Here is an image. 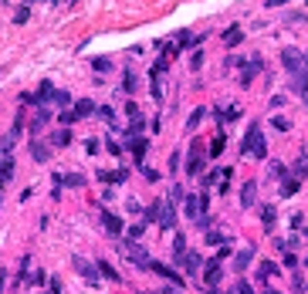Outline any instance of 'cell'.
Here are the masks:
<instances>
[{
    "label": "cell",
    "mask_w": 308,
    "mask_h": 294,
    "mask_svg": "<svg viewBox=\"0 0 308 294\" xmlns=\"http://www.w3.org/2000/svg\"><path fill=\"white\" fill-rule=\"evenodd\" d=\"M207 294H214V291H207Z\"/></svg>",
    "instance_id": "obj_54"
},
{
    "label": "cell",
    "mask_w": 308,
    "mask_h": 294,
    "mask_svg": "<svg viewBox=\"0 0 308 294\" xmlns=\"http://www.w3.org/2000/svg\"><path fill=\"white\" fill-rule=\"evenodd\" d=\"M68 142H72V132H68V129H58V132L51 136V149H65Z\"/></svg>",
    "instance_id": "obj_20"
},
{
    "label": "cell",
    "mask_w": 308,
    "mask_h": 294,
    "mask_svg": "<svg viewBox=\"0 0 308 294\" xmlns=\"http://www.w3.org/2000/svg\"><path fill=\"white\" fill-rule=\"evenodd\" d=\"M72 112H75V119H85V115H95V112H98V105H95L91 98H81Z\"/></svg>",
    "instance_id": "obj_14"
},
{
    "label": "cell",
    "mask_w": 308,
    "mask_h": 294,
    "mask_svg": "<svg viewBox=\"0 0 308 294\" xmlns=\"http://www.w3.org/2000/svg\"><path fill=\"white\" fill-rule=\"evenodd\" d=\"M102 226H105L109 237H122V220L115 213H109V210H102Z\"/></svg>",
    "instance_id": "obj_8"
},
{
    "label": "cell",
    "mask_w": 308,
    "mask_h": 294,
    "mask_svg": "<svg viewBox=\"0 0 308 294\" xmlns=\"http://www.w3.org/2000/svg\"><path fill=\"white\" fill-rule=\"evenodd\" d=\"M173 257L183 264V257H186V240H183V237H176V243H173Z\"/></svg>",
    "instance_id": "obj_29"
},
{
    "label": "cell",
    "mask_w": 308,
    "mask_h": 294,
    "mask_svg": "<svg viewBox=\"0 0 308 294\" xmlns=\"http://www.w3.org/2000/svg\"><path fill=\"white\" fill-rule=\"evenodd\" d=\"M48 122H51V108L44 105V108H37V115L31 119V139H37V132H41Z\"/></svg>",
    "instance_id": "obj_9"
},
{
    "label": "cell",
    "mask_w": 308,
    "mask_h": 294,
    "mask_svg": "<svg viewBox=\"0 0 308 294\" xmlns=\"http://www.w3.org/2000/svg\"><path fill=\"white\" fill-rule=\"evenodd\" d=\"M274 274H278V267H274V264H268V260L257 267V281H268V277H274Z\"/></svg>",
    "instance_id": "obj_27"
},
{
    "label": "cell",
    "mask_w": 308,
    "mask_h": 294,
    "mask_svg": "<svg viewBox=\"0 0 308 294\" xmlns=\"http://www.w3.org/2000/svg\"><path fill=\"white\" fill-rule=\"evenodd\" d=\"M126 115H129V119H143V115H139V105H136V102H126Z\"/></svg>",
    "instance_id": "obj_38"
},
{
    "label": "cell",
    "mask_w": 308,
    "mask_h": 294,
    "mask_svg": "<svg viewBox=\"0 0 308 294\" xmlns=\"http://www.w3.org/2000/svg\"><path fill=\"white\" fill-rule=\"evenodd\" d=\"M61 122H65V125H72V122H75V112H72V108H68V112H61Z\"/></svg>",
    "instance_id": "obj_46"
},
{
    "label": "cell",
    "mask_w": 308,
    "mask_h": 294,
    "mask_svg": "<svg viewBox=\"0 0 308 294\" xmlns=\"http://www.w3.org/2000/svg\"><path fill=\"white\" fill-rule=\"evenodd\" d=\"M65 186H85V176H81V173H68V176H65Z\"/></svg>",
    "instance_id": "obj_34"
},
{
    "label": "cell",
    "mask_w": 308,
    "mask_h": 294,
    "mask_svg": "<svg viewBox=\"0 0 308 294\" xmlns=\"http://www.w3.org/2000/svg\"><path fill=\"white\" fill-rule=\"evenodd\" d=\"M91 65H95V71H109V68H112V61H109V58H95Z\"/></svg>",
    "instance_id": "obj_37"
},
{
    "label": "cell",
    "mask_w": 308,
    "mask_h": 294,
    "mask_svg": "<svg viewBox=\"0 0 308 294\" xmlns=\"http://www.w3.org/2000/svg\"><path fill=\"white\" fill-rule=\"evenodd\" d=\"M203 159H207V156H203V146H200V142H193L190 159H186V173H190V176H197V173L203 169Z\"/></svg>",
    "instance_id": "obj_5"
},
{
    "label": "cell",
    "mask_w": 308,
    "mask_h": 294,
    "mask_svg": "<svg viewBox=\"0 0 308 294\" xmlns=\"http://www.w3.org/2000/svg\"><path fill=\"white\" fill-rule=\"evenodd\" d=\"M305 240H308V230H305Z\"/></svg>",
    "instance_id": "obj_53"
},
{
    "label": "cell",
    "mask_w": 308,
    "mask_h": 294,
    "mask_svg": "<svg viewBox=\"0 0 308 294\" xmlns=\"http://www.w3.org/2000/svg\"><path fill=\"white\" fill-rule=\"evenodd\" d=\"M254 74H257V68H254V65H251V68H244V74H240V85L247 88V85L254 81Z\"/></svg>",
    "instance_id": "obj_36"
},
{
    "label": "cell",
    "mask_w": 308,
    "mask_h": 294,
    "mask_svg": "<svg viewBox=\"0 0 308 294\" xmlns=\"http://www.w3.org/2000/svg\"><path fill=\"white\" fill-rule=\"evenodd\" d=\"M31 156H34V162H48V159H51V142L31 139Z\"/></svg>",
    "instance_id": "obj_10"
},
{
    "label": "cell",
    "mask_w": 308,
    "mask_h": 294,
    "mask_svg": "<svg viewBox=\"0 0 308 294\" xmlns=\"http://www.w3.org/2000/svg\"><path fill=\"white\" fill-rule=\"evenodd\" d=\"M51 105H58V108H65V112H68V105H72V95H68V91H54Z\"/></svg>",
    "instance_id": "obj_25"
},
{
    "label": "cell",
    "mask_w": 308,
    "mask_h": 294,
    "mask_svg": "<svg viewBox=\"0 0 308 294\" xmlns=\"http://www.w3.org/2000/svg\"><path fill=\"white\" fill-rule=\"evenodd\" d=\"M271 125H274L278 132H288V129H291V122H288L285 115H274V119H271Z\"/></svg>",
    "instance_id": "obj_32"
},
{
    "label": "cell",
    "mask_w": 308,
    "mask_h": 294,
    "mask_svg": "<svg viewBox=\"0 0 308 294\" xmlns=\"http://www.w3.org/2000/svg\"><path fill=\"white\" fill-rule=\"evenodd\" d=\"M240 37H244V34H240V27H227V31H224V44H227V48H237V44H240Z\"/></svg>",
    "instance_id": "obj_22"
},
{
    "label": "cell",
    "mask_w": 308,
    "mask_h": 294,
    "mask_svg": "<svg viewBox=\"0 0 308 294\" xmlns=\"http://www.w3.org/2000/svg\"><path fill=\"white\" fill-rule=\"evenodd\" d=\"M200 264H203V260H200V254L186 250V257H183V271H186L190 277H197V274H200Z\"/></svg>",
    "instance_id": "obj_12"
},
{
    "label": "cell",
    "mask_w": 308,
    "mask_h": 294,
    "mask_svg": "<svg viewBox=\"0 0 308 294\" xmlns=\"http://www.w3.org/2000/svg\"><path fill=\"white\" fill-rule=\"evenodd\" d=\"M271 173H274V176H288V173H285V166H281V162H271Z\"/></svg>",
    "instance_id": "obj_47"
},
{
    "label": "cell",
    "mask_w": 308,
    "mask_h": 294,
    "mask_svg": "<svg viewBox=\"0 0 308 294\" xmlns=\"http://www.w3.org/2000/svg\"><path fill=\"white\" fill-rule=\"evenodd\" d=\"M173 223H176V210H173V203H163V200H159V226L169 230Z\"/></svg>",
    "instance_id": "obj_11"
},
{
    "label": "cell",
    "mask_w": 308,
    "mask_h": 294,
    "mask_svg": "<svg viewBox=\"0 0 308 294\" xmlns=\"http://www.w3.org/2000/svg\"><path fill=\"white\" fill-rule=\"evenodd\" d=\"M10 176H14V156H7L3 166H0V193H3V186L10 183Z\"/></svg>",
    "instance_id": "obj_18"
},
{
    "label": "cell",
    "mask_w": 308,
    "mask_h": 294,
    "mask_svg": "<svg viewBox=\"0 0 308 294\" xmlns=\"http://www.w3.org/2000/svg\"><path fill=\"white\" fill-rule=\"evenodd\" d=\"M98 179H102V183H126V179H129V169H115V173L98 169Z\"/></svg>",
    "instance_id": "obj_15"
},
{
    "label": "cell",
    "mask_w": 308,
    "mask_h": 294,
    "mask_svg": "<svg viewBox=\"0 0 308 294\" xmlns=\"http://www.w3.org/2000/svg\"><path fill=\"white\" fill-rule=\"evenodd\" d=\"M274 220H278L274 207H261V223H264V226H274Z\"/></svg>",
    "instance_id": "obj_28"
},
{
    "label": "cell",
    "mask_w": 308,
    "mask_h": 294,
    "mask_svg": "<svg viewBox=\"0 0 308 294\" xmlns=\"http://www.w3.org/2000/svg\"><path fill=\"white\" fill-rule=\"evenodd\" d=\"M85 149H88V152L95 156V152H98V139H88V142H85Z\"/></svg>",
    "instance_id": "obj_49"
},
{
    "label": "cell",
    "mask_w": 308,
    "mask_h": 294,
    "mask_svg": "<svg viewBox=\"0 0 308 294\" xmlns=\"http://www.w3.org/2000/svg\"><path fill=\"white\" fill-rule=\"evenodd\" d=\"M183 207H186V217H190V220H200L203 210H207V196H183Z\"/></svg>",
    "instance_id": "obj_4"
},
{
    "label": "cell",
    "mask_w": 308,
    "mask_h": 294,
    "mask_svg": "<svg viewBox=\"0 0 308 294\" xmlns=\"http://www.w3.org/2000/svg\"><path fill=\"white\" fill-rule=\"evenodd\" d=\"M129 149H132L136 162H143V156H146V139H129Z\"/></svg>",
    "instance_id": "obj_24"
},
{
    "label": "cell",
    "mask_w": 308,
    "mask_h": 294,
    "mask_svg": "<svg viewBox=\"0 0 308 294\" xmlns=\"http://www.w3.org/2000/svg\"><path fill=\"white\" fill-rule=\"evenodd\" d=\"M146 220H156V223H159V200H156L153 207L146 210Z\"/></svg>",
    "instance_id": "obj_40"
},
{
    "label": "cell",
    "mask_w": 308,
    "mask_h": 294,
    "mask_svg": "<svg viewBox=\"0 0 308 294\" xmlns=\"http://www.w3.org/2000/svg\"><path fill=\"white\" fill-rule=\"evenodd\" d=\"M291 91H295V95H308V71L291 74Z\"/></svg>",
    "instance_id": "obj_19"
},
{
    "label": "cell",
    "mask_w": 308,
    "mask_h": 294,
    "mask_svg": "<svg viewBox=\"0 0 308 294\" xmlns=\"http://www.w3.org/2000/svg\"><path fill=\"white\" fill-rule=\"evenodd\" d=\"M72 264H75V271H78V274H81V277H85V281H91V284H98V267H95V264H88L85 257H75Z\"/></svg>",
    "instance_id": "obj_6"
},
{
    "label": "cell",
    "mask_w": 308,
    "mask_h": 294,
    "mask_svg": "<svg viewBox=\"0 0 308 294\" xmlns=\"http://www.w3.org/2000/svg\"><path fill=\"white\" fill-rule=\"evenodd\" d=\"M143 233H146V223H136V226L129 230V240H132V243H139V237H143Z\"/></svg>",
    "instance_id": "obj_35"
},
{
    "label": "cell",
    "mask_w": 308,
    "mask_h": 294,
    "mask_svg": "<svg viewBox=\"0 0 308 294\" xmlns=\"http://www.w3.org/2000/svg\"><path fill=\"white\" fill-rule=\"evenodd\" d=\"M203 115H207V108H193V112H190V119H186V129H197V125L203 122Z\"/></svg>",
    "instance_id": "obj_26"
},
{
    "label": "cell",
    "mask_w": 308,
    "mask_h": 294,
    "mask_svg": "<svg viewBox=\"0 0 308 294\" xmlns=\"http://www.w3.org/2000/svg\"><path fill=\"white\" fill-rule=\"evenodd\" d=\"M105 149H109L112 156H122V146H119V142H112V139H105Z\"/></svg>",
    "instance_id": "obj_41"
},
{
    "label": "cell",
    "mask_w": 308,
    "mask_h": 294,
    "mask_svg": "<svg viewBox=\"0 0 308 294\" xmlns=\"http://www.w3.org/2000/svg\"><path fill=\"white\" fill-rule=\"evenodd\" d=\"M220 149H224V136H217V139H214V146H210V159H214V156H220Z\"/></svg>",
    "instance_id": "obj_39"
},
{
    "label": "cell",
    "mask_w": 308,
    "mask_h": 294,
    "mask_svg": "<svg viewBox=\"0 0 308 294\" xmlns=\"http://www.w3.org/2000/svg\"><path fill=\"white\" fill-rule=\"evenodd\" d=\"M251 260H254V247H251V243H244V247L234 254V267H237V274H240V271H247V267H251Z\"/></svg>",
    "instance_id": "obj_7"
},
{
    "label": "cell",
    "mask_w": 308,
    "mask_h": 294,
    "mask_svg": "<svg viewBox=\"0 0 308 294\" xmlns=\"http://www.w3.org/2000/svg\"><path fill=\"white\" fill-rule=\"evenodd\" d=\"M149 271H156V274H159V277H166V281H173V288H180V284H183V277H180L176 271H169L166 264H156V260H153V267H149Z\"/></svg>",
    "instance_id": "obj_13"
},
{
    "label": "cell",
    "mask_w": 308,
    "mask_h": 294,
    "mask_svg": "<svg viewBox=\"0 0 308 294\" xmlns=\"http://www.w3.org/2000/svg\"><path fill=\"white\" fill-rule=\"evenodd\" d=\"M291 176H308V152L295 162V173H291Z\"/></svg>",
    "instance_id": "obj_33"
},
{
    "label": "cell",
    "mask_w": 308,
    "mask_h": 294,
    "mask_svg": "<svg viewBox=\"0 0 308 294\" xmlns=\"http://www.w3.org/2000/svg\"><path fill=\"white\" fill-rule=\"evenodd\" d=\"M285 102H288V98H285V95H274V98H271V108H281V105H285Z\"/></svg>",
    "instance_id": "obj_45"
},
{
    "label": "cell",
    "mask_w": 308,
    "mask_h": 294,
    "mask_svg": "<svg viewBox=\"0 0 308 294\" xmlns=\"http://www.w3.org/2000/svg\"><path fill=\"white\" fill-rule=\"evenodd\" d=\"M298 186H302V183H298V176H285V183H281V196H295V193H298Z\"/></svg>",
    "instance_id": "obj_21"
},
{
    "label": "cell",
    "mask_w": 308,
    "mask_h": 294,
    "mask_svg": "<svg viewBox=\"0 0 308 294\" xmlns=\"http://www.w3.org/2000/svg\"><path fill=\"white\" fill-rule=\"evenodd\" d=\"M98 115H102V119H105V122H112V119H115V112H112V108H109V105H102V108H98Z\"/></svg>",
    "instance_id": "obj_43"
},
{
    "label": "cell",
    "mask_w": 308,
    "mask_h": 294,
    "mask_svg": "<svg viewBox=\"0 0 308 294\" xmlns=\"http://www.w3.org/2000/svg\"><path fill=\"white\" fill-rule=\"evenodd\" d=\"M122 88H126V91L132 95V91L139 88V78H136V74H132V71H126V78H122Z\"/></svg>",
    "instance_id": "obj_30"
},
{
    "label": "cell",
    "mask_w": 308,
    "mask_h": 294,
    "mask_svg": "<svg viewBox=\"0 0 308 294\" xmlns=\"http://www.w3.org/2000/svg\"><path fill=\"white\" fill-rule=\"evenodd\" d=\"M122 254H126V257H129V260H132L139 271H149V267H153V257L146 254V247H143V243H132V240H126V243H122Z\"/></svg>",
    "instance_id": "obj_2"
},
{
    "label": "cell",
    "mask_w": 308,
    "mask_h": 294,
    "mask_svg": "<svg viewBox=\"0 0 308 294\" xmlns=\"http://www.w3.org/2000/svg\"><path fill=\"white\" fill-rule=\"evenodd\" d=\"M281 65H285V68H288L291 74L308 71V68H305V54H302L298 48H285V51H281Z\"/></svg>",
    "instance_id": "obj_3"
},
{
    "label": "cell",
    "mask_w": 308,
    "mask_h": 294,
    "mask_svg": "<svg viewBox=\"0 0 308 294\" xmlns=\"http://www.w3.org/2000/svg\"><path fill=\"white\" fill-rule=\"evenodd\" d=\"M98 277H109V281H119V271L109 264V260H98Z\"/></svg>",
    "instance_id": "obj_23"
},
{
    "label": "cell",
    "mask_w": 308,
    "mask_h": 294,
    "mask_svg": "<svg viewBox=\"0 0 308 294\" xmlns=\"http://www.w3.org/2000/svg\"><path fill=\"white\" fill-rule=\"evenodd\" d=\"M3 284H7V271L0 267V294H3Z\"/></svg>",
    "instance_id": "obj_50"
},
{
    "label": "cell",
    "mask_w": 308,
    "mask_h": 294,
    "mask_svg": "<svg viewBox=\"0 0 308 294\" xmlns=\"http://www.w3.org/2000/svg\"><path fill=\"white\" fill-rule=\"evenodd\" d=\"M143 176H146V179H153V183H156V179H159V173H156L153 166H143Z\"/></svg>",
    "instance_id": "obj_44"
},
{
    "label": "cell",
    "mask_w": 308,
    "mask_h": 294,
    "mask_svg": "<svg viewBox=\"0 0 308 294\" xmlns=\"http://www.w3.org/2000/svg\"><path fill=\"white\" fill-rule=\"evenodd\" d=\"M254 200H257V183L251 179V183H244V190H240V203H244V207H254Z\"/></svg>",
    "instance_id": "obj_16"
},
{
    "label": "cell",
    "mask_w": 308,
    "mask_h": 294,
    "mask_svg": "<svg viewBox=\"0 0 308 294\" xmlns=\"http://www.w3.org/2000/svg\"><path fill=\"white\" fill-rule=\"evenodd\" d=\"M31 20V7H17L14 10V24H27Z\"/></svg>",
    "instance_id": "obj_31"
},
{
    "label": "cell",
    "mask_w": 308,
    "mask_h": 294,
    "mask_svg": "<svg viewBox=\"0 0 308 294\" xmlns=\"http://www.w3.org/2000/svg\"><path fill=\"white\" fill-rule=\"evenodd\" d=\"M240 156H257V159H264V156H268V142H264V136H261V125H257V122L247 129V136H244V142H240Z\"/></svg>",
    "instance_id": "obj_1"
},
{
    "label": "cell",
    "mask_w": 308,
    "mask_h": 294,
    "mask_svg": "<svg viewBox=\"0 0 308 294\" xmlns=\"http://www.w3.org/2000/svg\"><path fill=\"white\" fill-rule=\"evenodd\" d=\"M305 152H308V149H305Z\"/></svg>",
    "instance_id": "obj_55"
},
{
    "label": "cell",
    "mask_w": 308,
    "mask_h": 294,
    "mask_svg": "<svg viewBox=\"0 0 308 294\" xmlns=\"http://www.w3.org/2000/svg\"><path fill=\"white\" fill-rule=\"evenodd\" d=\"M159 294H180V291H176V288H163Z\"/></svg>",
    "instance_id": "obj_51"
},
{
    "label": "cell",
    "mask_w": 308,
    "mask_h": 294,
    "mask_svg": "<svg viewBox=\"0 0 308 294\" xmlns=\"http://www.w3.org/2000/svg\"><path fill=\"white\" fill-rule=\"evenodd\" d=\"M220 274H224V271H220V260H210V267L203 271V281L214 288V284H220Z\"/></svg>",
    "instance_id": "obj_17"
},
{
    "label": "cell",
    "mask_w": 308,
    "mask_h": 294,
    "mask_svg": "<svg viewBox=\"0 0 308 294\" xmlns=\"http://www.w3.org/2000/svg\"><path fill=\"white\" fill-rule=\"evenodd\" d=\"M207 243H224V233H207Z\"/></svg>",
    "instance_id": "obj_48"
},
{
    "label": "cell",
    "mask_w": 308,
    "mask_h": 294,
    "mask_svg": "<svg viewBox=\"0 0 308 294\" xmlns=\"http://www.w3.org/2000/svg\"><path fill=\"white\" fill-rule=\"evenodd\" d=\"M234 291H237V294H254V291H251V284H247V281H237V284H234Z\"/></svg>",
    "instance_id": "obj_42"
},
{
    "label": "cell",
    "mask_w": 308,
    "mask_h": 294,
    "mask_svg": "<svg viewBox=\"0 0 308 294\" xmlns=\"http://www.w3.org/2000/svg\"><path fill=\"white\" fill-rule=\"evenodd\" d=\"M0 203H3V193H0Z\"/></svg>",
    "instance_id": "obj_52"
}]
</instances>
